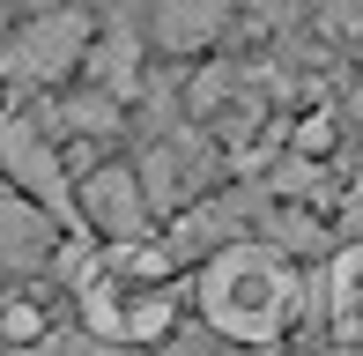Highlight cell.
<instances>
[{
    "instance_id": "obj_1",
    "label": "cell",
    "mask_w": 363,
    "mask_h": 356,
    "mask_svg": "<svg viewBox=\"0 0 363 356\" xmlns=\"http://www.w3.org/2000/svg\"><path fill=\"white\" fill-rule=\"evenodd\" d=\"M178 304H186V282H178L171 252H156L148 238H119V245H104L82 267V312L111 342H156V334H171Z\"/></svg>"
},
{
    "instance_id": "obj_2",
    "label": "cell",
    "mask_w": 363,
    "mask_h": 356,
    "mask_svg": "<svg viewBox=\"0 0 363 356\" xmlns=\"http://www.w3.org/2000/svg\"><path fill=\"white\" fill-rule=\"evenodd\" d=\"M201 312L230 342H274L296 319V267L274 260L267 245H230L201 274Z\"/></svg>"
},
{
    "instance_id": "obj_3",
    "label": "cell",
    "mask_w": 363,
    "mask_h": 356,
    "mask_svg": "<svg viewBox=\"0 0 363 356\" xmlns=\"http://www.w3.org/2000/svg\"><path fill=\"white\" fill-rule=\"evenodd\" d=\"M89 52V8L52 0L38 15L0 23V89H67Z\"/></svg>"
},
{
    "instance_id": "obj_4",
    "label": "cell",
    "mask_w": 363,
    "mask_h": 356,
    "mask_svg": "<svg viewBox=\"0 0 363 356\" xmlns=\"http://www.w3.org/2000/svg\"><path fill=\"white\" fill-rule=\"evenodd\" d=\"M0 164L23 193H38V201L67 208V164H60L52 134H45L38 119H23V111H0Z\"/></svg>"
},
{
    "instance_id": "obj_5",
    "label": "cell",
    "mask_w": 363,
    "mask_h": 356,
    "mask_svg": "<svg viewBox=\"0 0 363 356\" xmlns=\"http://www.w3.org/2000/svg\"><path fill=\"white\" fill-rule=\"evenodd\" d=\"M74 201H82V216L104 230V245H119V238H141L148 193H141V178L126 171V164H96V171H82Z\"/></svg>"
},
{
    "instance_id": "obj_6",
    "label": "cell",
    "mask_w": 363,
    "mask_h": 356,
    "mask_svg": "<svg viewBox=\"0 0 363 356\" xmlns=\"http://www.w3.org/2000/svg\"><path fill=\"white\" fill-rule=\"evenodd\" d=\"M230 15H238V0H148V38H156L163 52L193 60V52H208L230 30Z\"/></svg>"
},
{
    "instance_id": "obj_7",
    "label": "cell",
    "mask_w": 363,
    "mask_h": 356,
    "mask_svg": "<svg viewBox=\"0 0 363 356\" xmlns=\"http://www.w3.org/2000/svg\"><path fill=\"white\" fill-rule=\"evenodd\" d=\"M38 126H45V134H74V141H111V134L126 126V104H119V96H104V89L89 82V89H67Z\"/></svg>"
},
{
    "instance_id": "obj_8",
    "label": "cell",
    "mask_w": 363,
    "mask_h": 356,
    "mask_svg": "<svg viewBox=\"0 0 363 356\" xmlns=\"http://www.w3.org/2000/svg\"><path fill=\"white\" fill-rule=\"evenodd\" d=\"M38 252H45V216L8 193V201H0V260L23 267V260H38Z\"/></svg>"
}]
</instances>
